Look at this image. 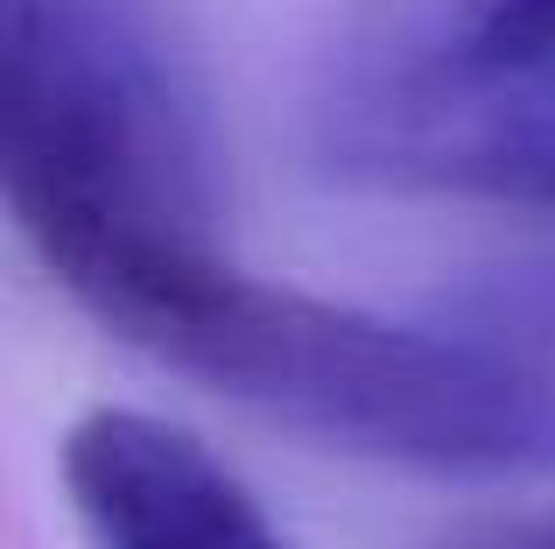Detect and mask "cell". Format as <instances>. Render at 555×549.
<instances>
[{"label":"cell","instance_id":"cell-4","mask_svg":"<svg viewBox=\"0 0 555 549\" xmlns=\"http://www.w3.org/2000/svg\"><path fill=\"white\" fill-rule=\"evenodd\" d=\"M443 549H555V514H514V522H478Z\"/></svg>","mask_w":555,"mask_h":549},{"label":"cell","instance_id":"cell-3","mask_svg":"<svg viewBox=\"0 0 555 549\" xmlns=\"http://www.w3.org/2000/svg\"><path fill=\"white\" fill-rule=\"evenodd\" d=\"M64 500L85 549H296L204 437L113 401L64 430Z\"/></svg>","mask_w":555,"mask_h":549},{"label":"cell","instance_id":"cell-1","mask_svg":"<svg viewBox=\"0 0 555 549\" xmlns=\"http://www.w3.org/2000/svg\"><path fill=\"white\" fill-rule=\"evenodd\" d=\"M64 296L155 367L296 423L302 437L436 480H528L555 465L548 373L457 331L260 282L218 247L211 219L99 254Z\"/></svg>","mask_w":555,"mask_h":549},{"label":"cell","instance_id":"cell-2","mask_svg":"<svg viewBox=\"0 0 555 549\" xmlns=\"http://www.w3.org/2000/svg\"><path fill=\"white\" fill-rule=\"evenodd\" d=\"M310 141L379 197L555 212V0H345Z\"/></svg>","mask_w":555,"mask_h":549}]
</instances>
